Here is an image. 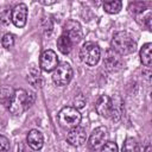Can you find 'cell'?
Listing matches in <instances>:
<instances>
[{
    "label": "cell",
    "instance_id": "e0dca14e",
    "mask_svg": "<svg viewBox=\"0 0 152 152\" xmlns=\"http://www.w3.org/2000/svg\"><path fill=\"white\" fill-rule=\"evenodd\" d=\"M27 81L34 88H40L42 87V75H40V72L34 66L30 68L28 75H27Z\"/></svg>",
    "mask_w": 152,
    "mask_h": 152
},
{
    "label": "cell",
    "instance_id": "7c38bea8",
    "mask_svg": "<svg viewBox=\"0 0 152 152\" xmlns=\"http://www.w3.org/2000/svg\"><path fill=\"white\" fill-rule=\"evenodd\" d=\"M95 108L97 114H100L103 118H110L112 115V110H113V102L112 99L108 95H101L96 103H95Z\"/></svg>",
    "mask_w": 152,
    "mask_h": 152
},
{
    "label": "cell",
    "instance_id": "30bf717a",
    "mask_svg": "<svg viewBox=\"0 0 152 152\" xmlns=\"http://www.w3.org/2000/svg\"><path fill=\"white\" fill-rule=\"evenodd\" d=\"M66 141L72 146H81L87 141V132L84 128L80 126L71 127L70 131L66 134Z\"/></svg>",
    "mask_w": 152,
    "mask_h": 152
},
{
    "label": "cell",
    "instance_id": "7a4b0ae2",
    "mask_svg": "<svg viewBox=\"0 0 152 152\" xmlns=\"http://www.w3.org/2000/svg\"><path fill=\"white\" fill-rule=\"evenodd\" d=\"M101 57L100 46L94 42H87L80 50V58L87 65H95L99 63Z\"/></svg>",
    "mask_w": 152,
    "mask_h": 152
},
{
    "label": "cell",
    "instance_id": "5bb4252c",
    "mask_svg": "<svg viewBox=\"0 0 152 152\" xmlns=\"http://www.w3.org/2000/svg\"><path fill=\"white\" fill-rule=\"evenodd\" d=\"M139 56H140L141 63H142L145 66L150 68V66H151V63H152V44H151V43L144 44L142 48L140 49Z\"/></svg>",
    "mask_w": 152,
    "mask_h": 152
},
{
    "label": "cell",
    "instance_id": "9c48e42d",
    "mask_svg": "<svg viewBox=\"0 0 152 152\" xmlns=\"http://www.w3.org/2000/svg\"><path fill=\"white\" fill-rule=\"evenodd\" d=\"M103 64H104L106 69L112 71V72L119 71L124 68V61H122L121 56L118 52H115L113 49H109V50L106 51Z\"/></svg>",
    "mask_w": 152,
    "mask_h": 152
},
{
    "label": "cell",
    "instance_id": "52a82bcc",
    "mask_svg": "<svg viewBox=\"0 0 152 152\" xmlns=\"http://www.w3.org/2000/svg\"><path fill=\"white\" fill-rule=\"evenodd\" d=\"M59 61L57 57V53L53 50H45L43 51V53L40 55V59H39V66L42 68V70L50 72L53 71L57 65H58Z\"/></svg>",
    "mask_w": 152,
    "mask_h": 152
},
{
    "label": "cell",
    "instance_id": "4fadbf2b",
    "mask_svg": "<svg viewBox=\"0 0 152 152\" xmlns=\"http://www.w3.org/2000/svg\"><path fill=\"white\" fill-rule=\"evenodd\" d=\"M26 140H27L28 146L33 150H40L43 147V144H44L43 133L38 129H31L27 134Z\"/></svg>",
    "mask_w": 152,
    "mask_h": 152
},
{
    "label": "cell",
    "instance_id": "8992f818",
    "mask_svg": "<svg viewBox=\"0 0 152 152\" xmlns=\"http://www.w3.org/2000/svg\"><path fill=\"white\" fill-rule=\"evenodd\" d=\"M107 137H108V131L104 126L96 127L91 132L88 139V147L90 150H101L102 145L107 141Z\"/></svg>",
    "mask_w": 152,
    "mask_h": 152
},
{
    "label": "cell",
    "instance_id": "9a60e30c",
    "mask_svg": "<svg viewBox=\"0 0 152 152\" xmlns=\"http://www.w3.org/2000/svg\"><path fill=\"white\" fill-rule=\"evenodd\" d=\"M103 10L109 14H116L122 8V0H102Z\"/></svg>",
    "mask_w": 152,
    "mask_h": 152
},
{
    "label": "cell",
    "instance_id": "d4e9b609",
    "mask_svg": "<svg viewBox=\"0 0 152 152\" xmlns=\"http://www.w3.org/2000/svg\"><path fill=\"white\" fill-rule=\"evenodd\" d=\"M34 99H36V96H34L33 93H27V97H26V109L30 108V107L33 104Z\"/></svg>",
    "mask_w": 152,
    "mask_h": 152
},
{
    "label": "cell",
    "instance_id": "4316f807",
    "mask_svg": "<svg viewBox=\"0 0 152 152\" xmlns=\"http://www.w3.org/2000/svg\"><path fill=\"white\" fill-rule=\"evenodd\" d=\"M91 1H93V4H94L95 6H100L101 2H102V0H91Z\"/></svg>",
    "mask_w": 152,
    "mask_h": 152
},
{
    "label": "cell",
    "instance_id": "cb8c5ba5",
    "mask_svg": "<svg viewBox=\"0 0 152 152\" xmlns=\"http://www.w3.org/2000/svg\"><path fill=\"white\" fill-rule=\"evenodd\" d=\"M0 21H1L4 25L10 24V21H11V11H5V12L0 15Z\"/></svg>",
    "mask_w": 152,
    "mask_h": 152
},
{
    "label": "cell",
    "instance_id": "44dd1931",
    "mask_svg": "<svg viewBox=\"0 0 152 152\" xmlns=\"http://www.w3.org/2000/svg\"><path fill=\"white\" fill-rule=\"evenodd\" d=\"M86 102H87V100H86V97H84L83 94H78V95H76L75 99H74V104H75V107H76L77 109L83 108L84 104H86Z\"/></svg>",
    "mask_w": 152,
    "mask_h": 152
},
{
    "label": "cell",
    "instance_id": "2e32d148",
    "mask_svg": "<svg viewBox=\"0 0 152 152\" xmlns=\"http://www.w3.org/2000/svg\"><path fill=\"white\" fill-rule=\"evenodd\" d=\"M57 48H58V50H59L63 55H68V53L71 51L72 42L70 40L69 37H66L65 34H62V36L57 39Z\"/></svg>",
    "mask_w": 152,
    "mask_h": 152
},
{
    "label": "cell",
    "instance_id": "ffe728a7",
    "mask_svg": "<svg viewBox=\"0 0 152 152\" xmlns=\"http://www.w3.org/2000/svg\"><path fill=\"white\" fill-rule=\"evenodd\" d=\"M1 44L5 49H10L14 45V36L12 33H6L4 34L2 39H1Z\"/></svg>",
    "mask_w": 152,
    "mask_h": 152
},
{
    "label": "cell",
    "instance_id": "8fae6325",
    "mask_svg": "<svg viewBox=\"0 0 152 152\" xmlns=\"http://www.w3.org/2000/svg\"><path fill=\"white\" fill-rule=\"evenodd\" d=\"M27 20V7L25 4L17 5L11 11V21L17 27H24Z\"/></svg>",
    "mask_w": 152,
    "mask_h": 152
},
{
    "label": "cell",
    "instance_id": "603a6c76",
    "mask_svg": "<svg viewBox=\"0 0 152 152\" xmlns=\"http://www.w3.org/2000/svg\"><path fill=\"white\" fill-rule=\"evenodd\" d=\"M7 150H10V141L6 137L0 135V152L7 151Z\"/></svg>",
    "mask_w": 152,
    "mask_h": 152
},
{
    "label": "cell",
    "instance_id": "ac0fdd59",
    "mask_svg": "<svg viewBox=\"0 0 152 152\" xmlns=\"http://www.w3.org/2000/svg\"><path fill=\"white\" fill-rule=\"evenodd\" d=\"M13 89L10 87V86H5L0 89V102L5 106V107H8L11 100H12V96H13Z\"/></svg>",
    "mask_w": 152,
    "mask_h": 152
},
{
    "label": "cell",
    "instance_id": "d6986e66",
    "mask_svg": "<svg viewBox=\"0 0 152 152\" xmlns=\"http://www.w3.org/2000/svg\"><path fill=\"white\" fill-rule=\"evenodd\" d=\"M122 150H124V151H131V152H133V151H139L140 148H139L138 142H137L133 138H128V139L125 141V144H124V146H122Z\"/></svg>",
    "mask_w": 152,
    "mask_h": 152
},
{
    "label": "cell",
    "instance_id": "3957f363",
    "mask_svg": "<svg viewBox=\"0 0 152 152\" xmlns=\"http://www.w3.org/2000/svg\"><path fill=\"white\" fill-rule=\"evenodd\" d=\"M81 119H82V116L76 107L66 106V107L62 108L58 113V121L63 127L71 128V127L78 126L81 122Z\"/></svg>",
    "mask_w": 152,
    "mask_h": 152
},
{
    "label": "cell",
    "instance_id": "5b68a950",
    "mask_svg": "<svg viewBox=\"0 0 152 152\" xmlns=\"http://www.w3.org/2000/svg\"><path fill=\"white\" fill-rule=\"evenodd\" d=\"M74 71L69 63H62L57 65L52 74V81L57 86H66L72 78Z\"/></svg>",
    "mask_w": 152,
    "mask_h": 152
},
{
    "label": "cell",
    "instance_id": "277c9868",
    "mask_svg": "<svg viewBox=\"0 0 152 152\" xmlns=\"http://www.w3.org/2000/svg\"><path fill=\"white\" fill-rule=\"evenodd\" d=\"M26 97H27V91L24 89H15L13 91L12 100L7 107L12 115L18 116L23 114V112L26 109Z\"/></svg>",
    "mask_w": 152,
    "mask_h": 152
},
{
    "label": "cell",
    "instance_id": "6da1fadb",
    "mask_svg": "<svg viewBox=\"0 0 152 152\" xmlns=\"http://www.w3.org/2000/svg\"><path fill=\"white\" fill-rule=\"evenodd\" d=\"M112 49L120 56L131 55L137 49V42L133 36L126 31L116 32L112 38Z\"/></svg>",
    "mask_w": 152,
    "mask_h": 152
},
{
    "label": "cell",
    "instance_id": "ba28073f",
    "mask_svg": "<svg viewBox=\"0 0 152 152\" xmlns=\"http://www.w3.org/2000/svg\"><path fill=\"white\" fill-rule=\"evenodd\" d=\"M63 34L69 37L72 44L78 43L83 37L81 24L76 20H68L63 26Z\"/></svg>",
    "mask_w": 152,
    "mask_h": 152
},
{
    "label": "cell",
    "instance_id": "484cf974",
    "mask_svg": "<svg viewBox=\"0 0 152 152\" xmlns=\"http://www.w3.org/2000/svg\"><path fill=\"white\" fill-rule=\"evenodd\" d=\"M39 4H42V5H44V6H50V5H52V4H55L57 0H37Z\"/></svg>",
    "mask_w": 152,
    "mask_h": 152
},
{
    "label": "cell",
    "instance_id": "7402d4cb",
    "mask_svg": "<svg viewBox=\"0 0 152 152\" xmlns=\"http://www.w3.org/2000/svg\"><path fill=\"white\" fill-rule=\"evenodd\" d=\"M101 150H102V151H108V152H116V151H118V146H116V144L113 142V141H106V142L102 145Z\"/></svg>",
    "mask_w": 152,
    "mask_h": 152
}]
</instances>
